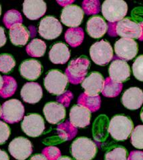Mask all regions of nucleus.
Here are the masks:
<instances>
[{"label": "nucleus", "instance_id": "obj_10", "mask_svg": "<svg viewBox=\"0 0 143 160\" xmlns=\"http://www.w3.org/2000/svg\"><path fill=\"white\" fill-rule=\"evenodd\" d=\"M38 32L44 39H54L60 36L62 26L56 18L53 16H46L39 22Z\"/></svg>", "mask_w": 143, "mask_h": 160}, {"label": "nucleus", "instance_id": "obj_51", "mask_svg": "<svg viewBox=\"0 0 143 160\" xmlns=\"http://www.w3.org/2000/svg\"><path fill=\"white\" fill-rule=\"evenodd\" d=\"M1 13H2V7L0 6V16H1Z\"/></svg>", "mask_w": 143, "mask_h": 160}, {"label": "nucleus", "instance_id": "obj_7", "mask_svg": "<svg viewBox=\"0 0 143 160\" xmlns=\"http://www.w3.org/2000/svg\"><path fill=\"white\" fill-rule=\"evenodd\" d=\"M92 61L99 66H106L113 58V50L110 44L106 40L94 43L90 49Z\"/></svg>", "mask_w": 143, "mask_h": 160}, {"label": "nucleus", "instance_id": "obj_5", "mask_svg": "<svg viewBox=\"0 0 143 160\" xmlns=\"http://www.w3.org/2000/svg\"><path fill=\"white\" fill-rule=\"evenodd\" d=\"M68 79L65 74L58 69L49 71L44 78V86L47 91L53 95L60 96L65 92Z\"/></svg>", "mask_w": 143, "mask_h": 160}, {"label": "nucleus", "instance_id": "obj_6", "mask_svg": "<svg viewBox=\"0 0 143 160\" xmlns=\"http://www.w3.org/2000/svg\"><path fill=\"white\" fill-rule=\"evenodd\" d=\"M25 109L22 102L12 99L3 103L1 108V118L9 123L19 122L23 117Z\"/></svg>", "mask_w": 143, "mask_h": 160}, {"label": "nucleus", "instance_id": "obj_31", "mask_svg": "<svg viewBox=\"0 0 143 160\" xmlns=\"http://www.w3.org/2000/svg\"><path fill=\"white\" fill-rule=\"evenodd\" d=\"M3 20L6 27L10 29L16 24H22L23 18L22 14L17 10L11 9L5 13Z\"/></svg>", "mask_w": 143, "mask_h": 160}, {"label": "nucleus", "instance_id": "obj_34", "mask_svg": "<svg viewBox=\"0 0 143 160\" xmlns=\"http://www.w3.org/2000/svg\"><path fill=\"white\" fill-rule=\"evenodd\" d=\"M105 160H128L127 152L125 148L118 147L105 155Z\"/></svg>", "mask_w": 143, "mask_h": 160}, {"label": "nucleus", "instance_id": "obj_50", "mask_svg": "<svg viewBox=\"0 0 143 160\" xmlns=\"http://www.w3.org/2000/svg\"><path fill=\"white\" fill-rule=\"evenodd\" d=\"M140 118H141V120H142V122H143V108H142V111H141V113H140Z\"/></svg>", "mask_w": 143, "mask_h": 160}, {"label": "nucleus", "instance_id": "obj_39", "mask_svg": "<svg viewBox=\"0 0 143 160\" xmlns=\"http://www.w3.org/2000/svg\"><path fill=\"white\" fill-rule=\"evenodd\" d=\"M73 98V94L70 91H66L57 97V102L64 107H68Z\"/></svg>", "mask_w": 143, "mask_h": 160}, {"label": "nucleus", "instance_id": "obj_52", "mask_svg": "<svg viewBox=\"0 0 143 160\" xmlns=\"http://www.w3.org/2000/svg\"><path fill=\"white\" fill-rule=\"evenodd\" d=\"M0 116H1V108H0Z\"/></svg>", "mask_w": 143, "mask_h": 160}, {"label": "nucleus", "instance_id": "obj_33", "mask_svg": "<svg viewBox=\"0 0 143 160\" xmlns=\"http://www.w3.org/2000/svg\"><path fill=\"white\" fill-rule=\"evenodd\" d=\"M130 142L137 149H143V126H137L132 132Z\"/></svg>", "mask_w": 143, "mask_h": 160}, {"label": "nucleus", "instance_id": "obj_21", "mask_svg": "<svg viewBox=\"0 0 143 160\" xmlns=\"http://www.w3.org/2000/svg\"><path fill=\"white\" fill-rule=\"evenodd\" d=\"M20 94L24 102L33 104L40 101L43 96V91L39 83L28 82L22 88Z\"/></svg>", "mask_w": 143, "mask_h": 160}, {"label": "nucleus", "instance_id": "obj_35", "mask_svg": "<svg viewBox=\"0 0 143 160\" xmlns=\"http://www.w3.org/2000/svg\"><path fill=\"white\" fill-rule=\"evenodd\" d=\"M100 3L98 0H85L82 2L83 11L87 15L96 14L100 12Z\"/></svg>", "mask_w": 143, "mask_h": 160}, {"label": "nucleus", "instance_id": "obj_15", "mask_svg": "<svg viewBox=\"0 0 143 160\" xmlns=\"http://www.w3.org/2000/svg\"><path fill=\"white\" fill-rule=\"evenodd\" d=\"M91 119V112L86 108L75 105L70 112V122L76 128H83L89 126Z\"/></svg>", "mask_w": 143, "mask_h": 160}, {"label": "nucleus", "instance_id": "obj_40", "mask_svg": "<svg viewBox=\"0 0 143 160\" xmlns=\"http://www.w3.org/2000/svg\"><path fill=\"white\" fill-rule=\"evenodd\" d=\"M128 160H143V152L132 151L130 152Z\"/></svg>", "mask_w": 143, "mask_h": 160}, {"label": "nucleus", "instance_id": "obj_11", "mask_svg": "<svg viewBox=\"0 0 143 160\" xmlns=\"http://www.w3.org/2000/svg\"><path fill=\"white\" fill-rule=\"evenodd\" d=\"M116 56L120 59L128 61L134 58L138 53L137 43L132 39L121 38L115 45Z\"/></svg>", "mask_w": 143, "mask_h": 160}, {"label": "nucleus", "instance_id": "obj_32", "mask_svg": "<svg viewBox=\"0 0 143 160\" xmlns=\"http://www.w3.org/2000/svg\"><path fill=\"white\" fill-rule=\"evenodd\" d=\"M16 66V61L12 56L8 53L0 55V72L8 73Z\"/></svg>", "mask_w": 143, "mask_h": 160}, {"label": "nucleus", "instance_id": "obj_12", "mask_svg": "<svg viewBox=\"0 0 143 160\" xmlns=\"http://www.w3.org/2000/svg\"><path fill=\"white\" fill-rule=\"evenodd\" d=\"M84 18V11L75 5H70L63 9L61 14L62 22L68 27L74 28L81 24Z\"/></svg>", "mask_w": 143, "mask_h": 160}, {"label": "nucleus", "instance_id": "obj_2", "mask_svg": "<svg viewBox=\"0 0 143 160\" xmlns=\"http://www.w3.org/2000/svg\"><path fill=\"white\" fill-rule=\"evenodd\" d=\"M132 120L122 115H117L112 118L108 127V132L113 139L123 141L129 137L133 129Z\"/></svg>", "mask_w": 143, "mask_h": 160}, {"label": "nucleus", "instance_id": "obj_38", "mask_svg": "<svg viewBox=\"0 0 143 160\" xmlns=\"http://www.w3.org/2000/svg\"><path fill=\"white\" fill-rule=\"evenodd\" d=\"M10 128L8 124L0 121V145H3L6 142L10 136Z\"/></svg>", "mask_w": 143, "mask_h": 160}, {"label": "nucleus", "instance_id": "obj_48", "mask_svg": "<svg viewBox=\"0 0 143 160\" xmlns=\"http://www.w3.org/2000/svg\"><path fill=\"white\" fill-rule=\"evenodd\" d=\"M58 160H73V159L68 156H62L60 158H58Z\"/></svg>", "mask_w": 143, "mask_h": 160}, {"label": "nucleus", "instance_id": "obj_14", "mask_svg": "<svg viewBox=\"0 0 143 160\" xmlns=\"http://www.w3.org/2000/svg\"><path fill=\"white\" fill-rule=\"evenodd\" d=\"M105 79L98 72H92L86 78L82 83V86L84 89L88 96H95L102 92L105 85Z\"/></svg>", "mask_w": 143, "mask_h": 160}, {"label": "nucleus", "instance_id": "obj_25", "mask_svg": "<svg viewBox=\"0 0 143 160\" xmlns=\"http://www.w3.org/2000/svg\"><path fill=\"white\" fill-rule=\"evenodd\" d=\"M78 104L86 108L91 112H95L100 108L101 99L98 96H90L83 93L78 99Z\"/></svg>", "mask_w": 143, "mask_h": 160}, {"label": "nucleus", "instance_id": "obj_28", "mask_svg": "<svg viewBox=\"0 0 143 160\" xmlns=\"http://www.w3.org/2000/svg\"><path fill=\"white\" fill-rule=\"evenodd\" d=\"M46 50V45L39 39H33L26 47V52L29 56L34 58L43 56Z\"/></svg>", "mask_w": 143, "mask_h": 160}, {"label": "nucleus", "instance_id": "obj_20", "mask_svg": "<svg viewBox=\"0 0 143 160\" xmlns=\"http://www.w3.org/2000/svg\"><path fill=\"white\" fill-rule=\"evenodd\" d=\"M42 66L41 63L36 59H27L19 66L21 76L28 80H36L41 76Z\"/></svg>", "mask_w": 143, "mask_h": 160}, {"label": "nucleus", "instance_id": "obj_24", "mask_svg": "<svg viewBox=\"0 0 143 160\" xmlns=\"http://www.w3.org/2000/svg\"><path fill=\"white\" fill-rule=\"evenodd\" d=\"M9 39L16 46H23L27 43L29 38V32L22 24H16L9 29Z\"/></svg>", "mask_w": 143, "mask_h": 160}, {"label": "nucleus", "instance_id": "obj_37", "mask_svg": "<svg viewBox=\"0 0 143 160\" xmlns=\"http://www.w3.org/2000/svg\"><path fill=\"white\" fill-rule=\"evenodd\" d=\"M42 154L46 158V160H58L61 157L60 150L54 146H49L44 148Z\"/></svg>", "mask_w": 143, "mask_h": 160}, {"label": "nucleus", "instance_id": "obj_1", "mask_svg": "<svg viewBox=\"0 0 143 160\" xmlns=\"http://www.w3.org/2000/svg\"><path fill=\"white\" fill-rule=\"evenodd\" d=\"M70 151L76 160H92L96 156L97 146L90 139L80 137L73 142Z\"/></svg>", "mask_w": 143, "mask_h": 160}, {"label": "nucleus", "instance_id": "obj_46", "mask_svg": "<svg viewBox=\"0 0 143 160\" xmlns=\"http://www.w3.org/2000/svg\"><path fill=\"white\" fill-rule=\"evenodd\" d=\"M29 30H30V31H29V32L31 33V36L33 37L36 34L35 28H34L33 26H30V28H29Z\"/></svg>", "mask_w": 143, "mask_h": 160}, {"label": "nucleus", "instance_id": "obj_36", "mask_svg": "<svg viewBox=\"0 0 143 160\" xmlns=\"http://www.w3.org/2000/svg\"><path fill=\"white\" fill-rule=\"evenodd\" d=\"M132 72L138 80L143 82V55L136 59L132 65Z\"/></svg>", "mask_w": 143, "mask_h": 160}, {"label": "nucleus", "instance_id": "obj_26", "mask_svg": "<svg viewBox=\"0 0 143 160\" xmlns=\"http://www.w3.org/2000/svg\"><path fill=\"white\" fill-rule=\"evenodd\" d=\"M84 33L81 28H69L65 33L66 42L72 47H78L82 43Z\"/></svg>", "mask_w": 143, "mask_h": 160}, {"label": "nucleus", "instance_id": "obj_27", "mask_svg": "<svg viewBox=\"0 0 143 160\" xmlns=\"http://www.w3.org/2000/svg\"><path fill=\"white\" fill-rule=\"evenodd\" d=\"M77 128L70 123V121H66L59 125L57 128V132L59 137L63 141H69L76 136Z\"/></svg>", "mask_w": 143, "mask_h": 160}, {"label": "nucleus", "instance_id": "obj_43", "mask_svg": "<svg viewBox=\"0 0 143 160\" xmlns=\"http://www.w3.org/2000/svg\"><path fill=\"white\" fill-rule=\"evenodd\" d=\"M29 160H46L43 154H36L33 156Z\"/></svg>", "mask_w": 143, "mask_h": 160}, {"label": "nucleus", "instance_id": "obj_18", "mask_svg": "<svg viewBox=\"0 0 143 160\" xmlns=\"http://www.w3.org/2000/svg\"><path fill=\"white\" fill-rule=\"evenodd\" d=\"M43 112L46 120L51 124L60 123L66 117L65 107L58 102L47 103Z\"/></svg>", "mask_w": 143, "mask_h": 160}, {"label": "nucleus", "instance_id": "obj_44", "mask_svg": "<svg viewBox=\"0 0 143 160\" xmlns=\"http://www.w3.org/2000/svg\"><path fill=\"white\" fill-rule=\"evenodd\" d=\"M0 160H9L8 153L2 149H0Z\"/></svg>", "mask_w": 143, "mask_h": 160}, {"label": "nucleus", "instance_id": "obj_4", "mask_svg": "<svg viewBox=\"0 0 143 160\" xmlns=\"http://www.w3.org/2000/svg\"><path fill=\"white\" fill-rule=\"evenodd\" d=\"M127 12V3L122 0H106L102 6V13L109 23H115L123 19Z\"/></svg>", "mask_w": 143, "mask_h": 160}, {"label": "nucleus", "instance_id": "obj_47", "mask_svg": "<svg viewBox=\"0 0 143 160\" xmlns=\"http://www.w3.org/2000/svg\"><path fill=\"white\" fill-rule=\"evenodd\" d=\"M139 24L141 27V36L139 38V40H140V41H143V22H140L139 23Z\"/></svg>", "mask_w": 143, "mask_h": 160}, {"label": "nucleus", "instance_id": "obj_17", "mask_svg": "<svg viewBox=\"0 0 143 160\" xmlns=\"http://www.w3.org/2000/svg\"><path fill=\"white\" fill-rule=\"evenodd\" d=\"M122 103L129 109H139L143 103V92L136 87L128 89L122 95Z\"/></svg>", "mask_w": 143, "mask_h": 160}, {"label": "nucleus", "instance_id": "obj_29", "mask_svg": "<svg viewBox=\"0 0 143 160\" xmlns=\"http://www.w3.org/2000/svg\"><path fill=\"white\" fill-rule=\"evenodd\" d=\"M122 89V83L115 82L110 78H107L105 81L104 88L102 93L107 98H115L118 96Z\"/></svg>", "mask_w": 143, "mask_h": 160}, {"label": "nucleus", "instance_id": "obj_22", "mask_svg": "<svg viewBox=\"0 0 143 160\" xmlns=\"http://www.w3.org/2000/svg\"><path fill=\"white\" fill-rule=\"evenodd\" d=\"M70 57V52L65 43H56L51 48L49 58L54 64H64Z\"/></svg>", "mask_w": 143, "mask_h": 160}, {"label": "nucleus", "instance_id": "obj_3", "mask_svg": "<svg viewBox=\"0 0 143 160\" xmlns=\"http://www.w3.org/2000/svg\"><path fill=\"white\" fill-rule=\"evenodd\" d=\"M90 62L86 56L72 59L65 71L68 82L73 84L80 83L85 79Z\"/></svg>", "mask_w": 143, "mask_h": 160}, {"label": "nucleus", "instance_id": "obj_49", "mask_svg": "<svg viewBox=\"0 0 143 160\" xmlns=\"http://www.w3.org/2000/svg\"><path fill=\"white\" fill-rule=\"evenodd\" d=\"M3 77L1 76V75H0V89L2 88L3 86Z\"/></svg>", "mask_w": 143, "mask_h": 160}, {"label": "nucleus", "instance_id": "obj_23", "mask_svg": "<svg viewBox=\"0 0 143 160\" xmlns=\"http://www.w3.org/2000/svg\"><path fill=\"white\" fill-rule=\"evenodd\" d=\"M108 29V25L100 16H93L88 19L86 30L89 36L93 38H102Z\"/></svg>", "mask_w": 143, "mask_h": 160}, {"label": "nucleus", "instance_id": "obj_45", "mask_svg": "<svg viewBox=\"0 0 143 160\" xmlns=\"http://www.w3.org/2000/svg\"><path fill=\"white\" fill-rule=\"evenodd\" d=\"M61 6H70V3H73L74 1H62V2H60V1H58L57 2Z\"/></svg>", "mask_w": 143, "mask_h": 160}, {"label": "nucleus", "instance_id": "obj_41", "mask_svg": "<svg viewBox=\"0 0 143 160\" xmlns=\"http://www.w3.org/2000/svg\"><path fill=\"white\" fill-rule=\"evenodd\" d=\"M116 23H109L108 24V34L111 36H116L117 33L116 31Z\"/></svg>", "mask_w": 143, "mask_h": 160}, {"label": "nucleus", "instance_id": "obj_9", "mask_svg": "<svg viewBox=\"0 0 143 160\" xmlns=\"http://www.w3.org/2000/svg\"><path fill=\"white\" fill-rule=\"evenodd\" d=\"M8 150L15 159L26 160L32 153L33 147L29 139L23 137H18L9 143Z\"/></svg>", "mask_w": 143, "mask_h": 160}, {"label": "nucleus", "instance_id": "obj_19", "mask_svg": "<svg viewBox=\"0 0 143 160\" xmlns=\"http://www.w3.org/2000/svg\"><path fill=\"white\" fill-rule=\"evenodd\" d=\"M46 3L42 0H26L23 3V12L31 20H36L46 12Z\"/></svg>", "mask_w": 143, "mask_h": 160}, {"label": "nucleus", "instance_id": "obj_16", "mask_svg": "<svg viewBox=\"0 0 143 160\" xmlns=\"http://www.w3.org/2000/svg\"><path fill=\"white\" fill-rule=\"evenodd\" d=\"M110 78L115 82L121 83L130 77V67L125 61L115 58L108 69Z\"/></svg>", "mask_w": 143, "mask_h": 160}, {"label": "nucleus", "instance_id": "obj_30", "mask_svg": "<svg viewBox=\"0 0 143 160\" xmlns=\"http://www.w3.org/2000/svg\"><path fill=\"white\" fill-rule=\"evenodd\" d=\"M3 83L0 89V96L3 98H8L12 96L17 89V83L15 79L11 76H4L3 77Z\"/></svg>", "mask_w": 143, "mask_h": 160}, {"label": "nucleus", "instance_id": "obj_8", "mask_svg": "<svg viewBox=\"0 0 143 160\" xmlns=\"http://www.w3.org/2000/svg\"><path fill=\"white\" fill-rule=\"evenodd\" d=\"M23 132L27 136L36 138L42 135L45 129L43 118L38 113H31L23 118L21 123Z\"/></svg>", "mask_w": 143, "mask_h": 160}, {"label": "nucleus", "instance_id": "obj_42", "mask_svg": "<svg viewBox=\"0 0 143 160\" xmlns=\"http://www.w3.org/2000/svg\"><path fill=\"white\" fill-rule=\"evenodd\" d=\"M7 38L5 34V30L2 27H0V48L3 47L6 44Z\"/></svg>", "mask_w": 143, "mask_h": 160}, {"label": "nucleus", "instance_id": "obj_13", "mask_svg": "<svg viewBox=\"0 0 143 160\" xmlns=\"http://www.w3.org/2000/svg\"><path fill=\"white\" fill-rule=\"evenodd\" d=\"M116 33L123 38L139 39L141 36V27L139 23L129 18L123 19L116 23Z\"/></svg>", "mask_w": 143, "mask_h": 160}]
</instances>
